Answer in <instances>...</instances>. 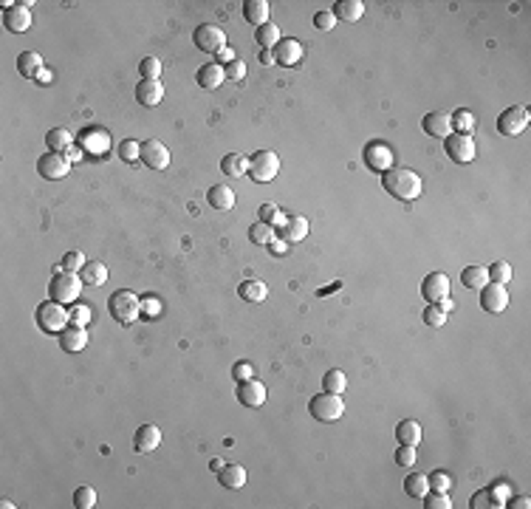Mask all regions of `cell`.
<instances>
[{"mask_svg":"<svg viewBox=\"0 0 531 509\" xmlns=\"http://www.w3.org/2000/svg\"><path fill=\"white\" fill-rule=\"evenodd\" d=\"M382 187L399 201H415L424 190V181L415 170L393 165L387 173H382Z\"/></svg>","mask_w":531,"mask_h":509,"instance_id":"cell-1","label":"cell"},{"mask_svg":"<svg viewBox=\"0 0 531 509\" xmlns=\"http://www.w3.org/2000/svg\"><path fill=\"white\" fill-rule=\"evenodd\" d=\"M82 277L77 272H57V277H51V283H49V300H54V303H77L79 294H82Z\"/></svg>","mask_w":531,"mask_h":509,"instance_id":"cell-2","label":"cell"},{"mask_svg":"<svg viewBox=\"0 0 531 509\" xmlns=\"http://www.w3.org/2000/svg\"><path fill=\"white\" fill-rule=\"evenodd\" d=\"M108 311H110V317L116 320V322H122V326H130V322H136V317L142 314V300H138L130 289H119V292L110 294Z\"/></svg>","mask_w":531,"mask_h":509,"instance_id":"cell-3","label":"cell"},{"mask_svg":"<svg viewBox=\"0 0 531 509\" xmlns=\"http://www.w3.org/2000/svg\"><path fill=\"white\" fill-rule=\"evenodd\" d=\"M308 410L317 422H336L342 419V413H345V402H342V393H328V390H322L317 393V396H311L308 402Z\"/></svg>","mask_w":531,"mask_h":509,"instance_id":"cell-4","label":"cell"},{"mask_svg":"<svg viewBox=\"0 0 531 509\" xmlns=\"http://www.w3.org/2000/svg\"><path fill=\"white\" fill-rule=\"evenodd\" d=\"M71 322V314L65 311L62 303H54V300H45V303L37 306V326L45 331V334H62Z\"/></svg>","mask_w":531,"mask_h":509,"instance_id":"cell-5","label":"cell"},{"mask_svg":"<svg viewBox=\"0 0 531 509\" xmlns=\"http://www.w3.org/2000/svg\"><path fill=\"white\" fill-rule=\"evenodd\" d=\"M277 173H280V158H277V153L258 150L255 156L249 158V176H251V181L269 184V181L277 178Z\"/></svg>","mask_w":531,"mask_h":509,"instance_id":"cell-6","label":"cell"},{"mask_svg":"<svg viewBox=\"0 0 531 509\" xmlns=\"http://www.w3.org/2000/svg\"><path fill=\"white\" fill-rule=\"evenodd\" d=\"M362 161L367 165V170H373V173H387L390 167H393V150H390V145L382 142V139H373V142L365 145Z\"/></svg>","mask_w":531,"mask_h":509,"instance_id":"cell-7","label":"cell"},{"mask_svg":"<svg viewBox=\"0 0 531 509\" xmlns=\"http://www.w3.org/2000/svg\"><path fill=\"white\" fill-rule=\"evenodd\" d=\"M37 173L42 178H49V181H60L65 178L68 173H71V158H68L65 153H45L37 158Z\"/></svg>","mask_w":531,"mask_h":509,"instance_id":"cell-8","label":"cell"},{"mask_svg":"<svg viewBox=\"0 0 531 509\" xmlns=\"http://www.w3.org/2000/svg\"><path fill=\"white\" fill-rule=\"evenodd\" d=\"M444 147H447V156L455 161V165H469V161H475V142H472V136L467 133H452L444 139Z\"/></svg>","mask_w":531,"mask_h":509,"instance_id":"cell-9","label":"cell"},{"mask_svg":"<svg viewBox=\"0 0 531 509\" xmlns=\"http://www.w3.org/2000/svg\"><path fill=\"white\" fill-rule=\"evenodd\" d=\"M193 43H195V49L203 51V54H218L223 45H226V34H223V29L212 26V23H206V26H198L195 29Z\"/></svg>","mask_w":531,"mask_h":509,"instance_id":"cell-10","label":"cell"},{"mask_svg":"<svg viewBox=\"0 0 531 509\" xmlns=\"http://www.w3.org/2000/svg\"><path fill=\"white\" fill-rule=\"evenodd\" d=\"M528 110L526 108H520V105H515V108H506L500 117H497V130L503 133V136H509V139H515V136H520L526 128H528Z\"/></svg>","mask_w":531,"mask_h":509,"instance_id":"cell-11","label":"cell"},{"mask_svg":"<svg viewBox=\"0 0 531 509\" xmlns=\"http://www.w3.org/2000/svg\"><path fill=\"white\" fill-rule=\"evenodd\" d=\"M480 306L489 314H500L506 306H509V292H506V283H495L489 281L480 289Z\"/></svg>","mask_w":531,"mask_h":509,"instance_id":"cell-12","label":"cell"},{"mask_svg":"<svg viewBox=\"0 0 531 509\" xmlns=\"http://www.w3.org/2000/svg\"><path fill=\"white\" fill-rule=\"evenodd\" d=\"M421 297L427 300V303H441V300L449 297V277L444 272H432L424 277V283H421Z\"/></svg>","mask_w":531,"mask_h":509,"instance_id":"cell-13","label":"cell"},{"mask_svg":"<svg viewBox=\"0 0 531 509\" xmlns=\"http://www.w3.org/2000/svg\"><path fill=\"white\" fill-rule=\"evenodd\" d=\"M138 158H142L150 170H164L170 165V150L164 142H158V139H147V142H142V156Z\"/></svg>","mask_w":531,"mask_h":509,"instance_id":"cell-14","label":"cell"},{"mask_svg":"<svg viewBox=\"0 0 531 509\" xmlns=\"http://www.w3.org/2000/svg\"><path fill=\"white\" fill-rule=\"evenodd\" d=\"M3 26L14 34H23L32 29V9L29 3H14L9 9H3Z\"/></svg>","mask_w":531,"mask_h":509,"instance_id":"cell-15","label":"cell"},{"mask_svg":"<svg viewBox=\"0 0 531 509\" xmlns=\"http://www.w3.org/2000/svg\"><path fill=\"white\" fill-rule=\"evenodd\" d=\"M421 128L432 139H447V136H452V113L432 110V113H427V117L421 119Z\"/></svg>","mask_w":531,"mask_h":509,"instance_id":"cell-16","label":"cell"},{"mask_svg":"<svg viewBox=\"0 0 531 509\" xmlns=\"http://www.w3.org/2000/svg\"><path fill=\"white\" fill-rule=\"evenodd\" d=\"M269 396V390L263 382L258 379H246V382H238V402L243 407H260Z\"/></svg>","mask_w":531,"mask_h":509,"instance_id":"cell-17","label":"cell"},{"mask_svg":"<svg viewBox=\"0 0 531 509\" xmlns=\"http://www.w3.org/2000/svg\"><path fill=\"white\" fill-rule=\"evenodd\" d=\"M303 43L299 40H294V37H288V40H280L274 45V62H280V65H286V68H291V65H297L299 60H303Z\"/></svg>","mask_w":531,"mask_h":509,"instance_id":"cell-18","label":"cell"},{"mask_svg":"<svg viewBox=\"0 0 531 509\" xmlns=\"http://www.w3.org/2000/svg\"><path fill=\"white\" fill-rule=\"evenodd\" d=\"M136 99L145 108L161 105V99H164V85H161V80H142L136 85Z\"/></svg>","mask_w":531,"mask_h":509,"instance_id":"cell-19","label":"cell"},{"mask_svg":"<svg viewBox=\"0 0 531 509\" xmlns=\"http://www.w3.org/2000/svg\"><path fill=\"white\" fill-rule=\"evenodd\" d=\"M308 218H303V215H288L286 218V224L280 226V233H277V238L280 241H286V244H299L306 235H308Z\"/></svg>","mask_w":531,"mask_h":509,"instance_id":"cell-20","label":"cell"},{"mask_svg":"<svg viewBox=\"0 0 531 509\" xmlns=\"http://www.w3.org/2000/svg\"><path fill=\"white\" fill-rule=\"evenodd\" d=\"M158 445H161V430L156 425H142L136 430V436H133V447L138 453H145V455L153 453Z\"/></svg>","mask_w":531,"mask_h":509,"instance_id":"cell-21","label":"cell"},{"mask_svg":"<svg viewBox=\"0 0 531 509\" xmlns=\"http://www.w3.org/2000/svg\"><path fill=\"white\" fill-rule=\"evenodd\" d=\"M206 201H210L212 210L226 213V210H232L235 206V190L226 187V184H215V187L206 190Z\"/></svg>","mask_w":531,"mask_h":509,"instance_id":"cell-22","label":"cell"},{"mask_svg":"<svg viewBox=\"0 0 531 509\" xmlns=\"http://www.w3.org/2000/svg\"><path fill=\"white\" fill-rule=\"evenodd\" d=\"M195 80H198V85H201V88L215 91V88L226 80L223 65H221V62H206V65H201V68H198V74H195Z\"/></svg>","mask_w":531,"mask_h":509,"instance_id":"cell-23","label":"cell"},{"mask_svg":"<svg viewBox=\"0 0 531 509\" xmlns=\"http://www.w3.org/2000/svg\"><path fill=\"white\" fill-rule=\"evenodd\" d=\"M60 345H62V351H68V354H79V351H85V345H88V331L77 329V326H68L60 334Z\"/></svg>","mask_w":531,"mask_h":509,"instance_id":"cell-24","label":"cell"},{"mask_svg":"<svg viewBox=\"0 0 531 509\" xmlns=\"http://www.w3.org/2000/svg\"><path fill=\"white\" fill-rule=\"evenodd\" d=\"M218 481H221V487H226V490H240L246 484V470L240 464H223L218 470Z\"/></svg>","mask_w":531,"mask_h":509,"instance_id":"cell-25","label":"cell"},{"mask_svg":"<svg viewBox=\"0 0 531 509\" xmlns=\"http://www.w3.org/2000/svg\"><path fill=\"white\" fill-rule=\"evenodd\" d=\"M42 57L37 54V51H23L20 57H17V74H23L26 80H37V74L42 71Z\"/></svg>","mask_w":531,"mask_h":509,"instance_id":"cell-26","label":"cell"},{"mask_svg":"<svg viewBox=\"0 0 531 509\" xmlns=\"http://www.w3.org/2000/svg\"><path fill=\"white\" fill-rule=\"evenodd\" d=\"M45 145H49L51 153H68L74 147V136L65 128H51L49 133H45Z\"/></svg>","mask_w":531,"mask_h":509,"instance_id":"cell-27","label":"cell"},{"mask_svg":"<svg viewBox=\"0 0 531 509\" xmlns=\"http://www.w3.org/2000/svg\"><path fill=\"white\" fill-rule=\"evenodd\" d=\"M396 438H399V445H410V447H415L424 438V433H421V425L415 422V419H404V422H399L396 425Z\"/></svg>","mask_w":531,"mask_h":509,"instance_id":"cell-28","label":"cell"},{"mask_svg":"<svg viewBox=\"0 0 531 509\" xmlns=\"http://www.w3.org/2000/svg\"><path fill=\"white\" fill-rule=\"evenodd\" d=\"M221 170H223V176H229V178H240L243 173H249V158H246L243 153H226V156L221 158Z\"/></svg>","mask_w":531,"mask_h":509,"instance_id":"cell-29","label":"cell"},{"mask_svg":"<svg viewBox=\"0 0 531 509\" xmlns=\"http://www.w3.org/2000/svg\"><path fill=\"white\" fill-rule=\"evenodd\" d=\"M79 277L85 286H102L108 281V266L102 261H88L82 269H79Z\"/></svg>","mask_w":531,"mask_h":509,"instance_id":"cell-30","label":"cell"},{"mask_svg":"<svg viewBox=\"0 0 531 509\" xmlns=\"http://www.w3.org/2000/svg\"><path fill=\"white\" fill-rule=\"evenodd\" d=\"M362 14H365V3H362V0H339V3H334V17L336 20L356 23Z\"/></svg>","mask_w":531,"mask_h":509,"instance_id":"cell-31","label":"cell"},{"mask_svg":"<svg viewBox=\"0 0 531 509\" xmlns=\"http://www.w3.org/2000/svg\"><path fill=\"white\" fill-rule=\"evenodd\" d=\"M269 3H266V0H249V3L243 6V17L251 23V26H266V23H269Z\"/></svg>","mask_w":531,"mask_h":509,"instance_id":"cell-32","label":"cell"},{"mask_svg":"<svg viewBox=\"0 0 531 509\" xmlns=\"http://www.w3.org/2000/svg\"><path fill=\"white\" fill-rule=\"evenodd\" d=\"M472 506H475V509H486V506H506V490H503V487H497V490H492V487L480 490V493H475Z\"/></svg>","mask_w":531,"mask_h":509,"instance_id":"cell-33","label":"cell"},{"mask_svg":"<svg viewBox=\"0 0 531 509\" xmlns=\"http://www.w3.org/2000/svg\"><path fill=\"white\" fill-rule=\"evenodd\" d=\"M238 294L246 300V303H263L269 297V286L263 281H243L238 286Z\"/></svg>","mask_w":531,"mask_h":509,"instance_id":"cell-34","label":"cell"},{"mask_svg":"<svg viewBox=\"0 0 531 509\" xmlns=\"http://www.w3.org/2000/svg\"><path fill=\"white\" fill-rule=\"evenodd\" d=\"M460 283H464L467 289H483L489 283V272H486V266H467L464 269V274H460Z\"/></svg>","mask_w":531,"mask_h":509,"instance_id":"cell-35","label":"cell"},{"mask_svg":"<svg viewBox=\"0 0 531 509\" xmlns=\"http://www.w3.org/2000/svg\"><path fill=\"white\" fill-rule=\"evenodd\" d=\"M108 142H110V136L105 130H97V128H90V130H85L79 136V145L88 147V150H94V153H102L108 147Z\"/></svg>","mask_w":531,"mask_h":509,"instance_id":"cell-36","label":"cell"},{"mask_svg":"<svg viewBox=\"0 0 531 509\" xmlns=\"http://www.w3.org/2000/svg\"><path fill=\"white\" fill-rule=\"evenodd\" d=\"M255 40H258V45L263 51H271L277 43H280L283 37H280V26H274V23H266V26H260L258 32H255Z\"/></svg>","mask_w":531,"mask_h":509,"instance_id":"cell-37","label":"cell"},{"mask_svg":"<svg viewBox=\"0 0 531 509\" xmlns=\"http://www.w3.org/2000/svg\"><path fill=\"white\" fill-rule=\"evenodd\" d=\"M249 241H251V244H258V246H271V244L277 241V233H274V226H271V224L258 221L255 226L249 229Z\"/></svg>","mask_w":531,"mask_h":509,"instance_id":"cell-38","label":"cell"},{"mask_svg":"<svg viewBox=\"0 0 531 509\" xmlns=\"http://www.w3.org/2000/svg\"><path fill=\"white\" fill-rule=\"evenodd\" d=\"M404 493L410 495V498H424L427 493H430V481H427V475H421V473H412V475H407L404 478Z\"/></svg>","mask_w":531,"mask_h":509,"instance_id":"cell-39","label":"cell"},{"mask_svg":"<svg viewBox=\"0 0 531 509\" xmlns=\"http://www.w3.org/2000/svg\"><path fill=\"white\" fill-rule=\"evenodd\" d=\"M345 388H348V377H345L339 368H331V371L322 377V390H328V393H342Z\"/></svg>","mask_w":531,"mask_h":509,"instance_id":"cell-40","label":"cell"},{"mask_svg":"<svg viewBox=\"0 0 531 509\" xmlns=\"http://www.w3.org/2000/svg\"><path fill=\"white\" fill-rule=\"evenodd\" d=\"M452 128L458 130V133H467V136H472V130H475V113L472 110H455L452 113Z\"/></svg>","mask_w":531,"mask_h":509,"instance_id":"cell-41","label":"cell"},{"mask_svg":"<svg viewBox=\"0 0 531 509\" xmlns=\"http://www.w3.org/2000/svg\"><path fill=\"white\" fill-rule=\"evenodd\" d=\"M258 215H260V221L263 224H277V226H283L286 224V215L280 213V206H277V204H263L260 206V210H258Z\"/></svg>","mask_w":531,"mask_h":509,"instance_id":"cell-42","label":"cell"},{"mask_svg":"<svg viewBox=\"0 0 531 509\" xmlns=\"http://www.w3.org/2000/svg\"><path fill=\"white\" fill-rule=\"evenodd\" d=\"M74 506H77V509H94V506H97V490H94V487H77V493H74Z\"/></svg>","mask_w":531,"mask_h":509,"instance_id":"cell-43","label":"cell"},{"mask_svg":"<svg viewBox=\"0 0 531 509\" xmlns=\"http://www.w3.org/2000/svg\"><path fill=\"white\" fill-rule=\"evenodd\" d=\"M486 272H489V281H495V283H509L512 281V266L506 261H495Z\"/></svg>","mask_w":531,"mask_h":509,"instance_id":"cell-44","label":"cell"},{"mask_svg":"<svg viewBox=\"0 0 531 509\" xmlns=\"http://www.w3.org/2000/svg\"><path fill=\"white\" fill-rule=\"evenodd\" d=\"M424 322L430 329H441L444 322H447V311L441 309V306H435V303H430L427 309H424Z\"/></svg>","mask_w":531,"mask_h":509,"instance_id":"cell-45","label":"cell"},{"mask_svg":"<svg viewBox=\"0 0 531 509\" xmlns=\"http://www.w3.org/2000/svg\"><path fill=\"white\" fill-rule=\"evenodd\" d=\"M138 74H142V80H158V74H161V60L158 57H145L142 62H138Z\"/></svg>","mask_w":531,"mask_h":509,"instance_id":"cell-46","label":"cell"},{"mask_svg":"<svg viewBox=\"0 0 531 509\" xmlns=\"http://www.w3.org/2000/svg\"><path fill=\"white\" fill-rule=\"evenodd\" d=\"M421 501H424L427 509H449V506H452V501H449L447 493H435V490H430Z\"/></svg>","mask_w":531,"mask_h":509,"instance_id":"cell-47","label":"cell"},{"mask_svg":"<svg viewBox=\"0 0 531 509\" xmlns=\"http://www.w3.org/2000/svg\"><path fill=\"white\" fill-rule=\"evenodd\" d=\"M142 156V145L138 142H133V139H125V142L119 145V158L122 161H127V165H133V161Z\"/></svg>","mask_w":531,"mask_h":509,"instance_id":"cell-48","label":"cell"},{"mask_svg":"<svg viewBox=\"0 0 531 509\" xmlns=\"http://www.w3.org/2000/svg\"><path fill=\"white\" fill-rule=\"evenodd\" d=\"M427 481H430V490H435V493H447V490L452 487V475L444 473V470H438V473L427 475Z\"/></svg>","mask_w":531,"mask_h":509,"instance_id":"cell-49","label":"cell"},{"mask_svg":"<svg viewBox=\"0 0 531 509\" xmlns=\"http://www.w3.org/2000/svg\"><path fill=\"white\" fill-rule=\"evenodd\" d=\"M85 263H88V261H85V254L74 249V252H68L65 258H62V266H60V269H62V272H79Z\"/></svg>","mask_w":531,"mask_h":509,"instance_id":"cell-50","label":"cell"},{"mask_svg":"<svg viewBox=\"0 0 531 509\" xmlns=\"http://www.w3.org/2000/svg\"><path fill=\"white\" fill-rule=\"evenodd\" d=\"M415 447H410V445H399V450H396V464L399 467H412L415 464Z\"/></svg>","mask_w":531,"mask_h":509,"instance_id":"cell-51","label":"cell"},{"mask_svg":"<svg viewBox=\"0 0 531 509\" xmlns=\"http://www.w3.org/2000/svg\"><path fill=\"white\" fill-rule=\"evenodd\" d=\"M68 314H71V326H77V329H85L88 322H90V309H88V306H79V303H77Z\"/></svg>","mask_w":531,"mask_h":509,"instance_id":"cell-52","label":"cell"},{"mask_svg":"<svg viewBox=\"0 0 531 509\" xmlns=\"http://www.w3.org/2000/svg\"><path fill=\"white\" fill-rule=\"evenodd\" d=\"M314 26H317L319 32H331V29L336 26L334 12H317V14H314Z\"/></svg>","mask_w":531,"mask_h":509,"instance_id":"cell-53","label":"cell"},{"mask_svg":"<svg viewBox=\"0 0 531 509\" xmlns=\"http://www.w3.org/2000/svg\"><path fill=\"white\" fill-rule=\"evenodd\" d=\"M251 374H255V368H251V362H246V359L235 362V368H232V377H235L238 382H246V379H251Z\"/></svg>","mask_w":531,"mask_h":509,"instance_id":"cell-54","label":"cell"},{"mask_svg":"<svg viewBox=\"0 0 531 509\" xmlns=\"http://www.w3.org/2000/svg\"><path fill=\"white\" fill-rule=\"evenodd\" d=\"M223 74H226L229 80H243V74H246L243 60H232L229 65H223Z\"/></svg>","mask_w":531,"mask_h":509,"instance_id":"cell-55","label":"cell"},{"mask_svg":"<svg viewBox=\"0 0 531 509\" xmlns=\"http://www.w3.org/2000/svg\"><path fill=\"white\" fill-rule=\"evenodd\" d=\"M142 311H145L147 317H156V314L161 311V306H158V297H153V294H150V297H145V300H142Z\"/></svg>","mask_w":531,"mask_h":509,"instance_id":"cell-56","label":"cell"},{"mask_svg":"<svg viewBox=\"0 0 531 509\" xmlns=\"http://www.w3.org/2000/svg\"><path fill=\"white\" fill-rule=\"evenodd\" d=\"M218 57H221V62H223V65H229L232 60H238V57H235V49H229V45H223V49L218 51Z\"/></svg>","mask_w":531,"mask_h":509,"instance_id":"cell-57","label":"cell"},{"mask_svg":"<svg viewBox=\"0 0 531 509\" xmlns=\"http://www.w3.org/2000/svg\"><path fill=\"white\" fill-rule=\"evenodd\" d=\"M512 509H528L531 506V501H528V495H520V498H512V504H509Z\"/></svg>","mask_w":531,"mask_h":509,"instance_id":"cell-58","label":"cell"},{"mask_svg":"<svg viewBox=\"0 0 531 509\" xmlns=\"http://www.w3.org/2000/svg\"><path fill=\"white\" fill-rule=\"evenodd\" d=\"M37 80H40V82H45V85H49V82H51V71H49V68H42V71L37 74Z\"/></svg>","mask_w":531,"mask_h":509,"instance_id":"cell-59","label":"cell"},{"mask_svg":"<svg viewBox=\"0 0 531 509\" xmlns=\"http://www.w3.org/2000/svg\"><path fill=\"white\" fill-rule=\"evenodd\" d=\"M260 62H263V65H271V62H274V54H271V51H260Z\"/></svg>","mask_w":531,"mask_h":509,"instance_id":"cell-60","label":"cell"}]
</instances>
